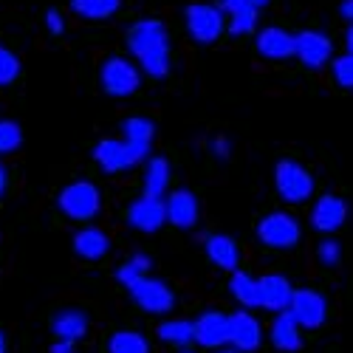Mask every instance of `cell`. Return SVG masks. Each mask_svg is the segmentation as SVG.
<instances>
[{
    "instance_id": "obj_26",
    "label": "cell",
    "mask_w": 353,
    "mask_h": 353,
    "mask_svg": "<svg viewBox=\"0 0 353 353\" xmlns=\"http://www.w3.org/2000/svg\"><path fill=\"white\" fill-rule=\"evenodd\" d=\"M159 336L164 342H172V345H187V342L195 339V322H190V319L161 322V325H159Z\"/></svg>"
},
{
    "instance_id": "obj_35",
    "label": "cell",
    "mask_w": 353,
    "mask_h": 353,
    "mask_svg": "<svg viewBox=\"0 0 353 353\" xmlns=\"http://www.w3.org/2000/svg\"><path fill=\"white\" fill-rule=\"evenodd\" d=\"M74 345L77 342H68V339H57L51 345V353H74Z\"/></svg>"
},
{
    "instance_id": "obj_20",
    "label": "cell",
    "mask_w": 353,
    "mask_h": 353,
    "mask_svg": "<svg viewBox=\"0 0 353 353\" xmlns=\"http://www.w3.org/2000/svg\"><path fill=\"white\" fill-rule=\"evenodd\" d=\"M51 331L57 339H68V342H79L88 334V316L82 311H63L57 314L51 322Z\"/></svg>"
},
{
    "instance_id": "obj_7",
    "label": "cell",
    "mask_w": 353,
    "mask_h": 353,
    "mask_svg": "<svg viewBox=\"0 0 353 353\" xmlns=\"http://www.w3.org/2000/svg\"><path fill=\"white\" fill-rule=\"evenodd\" d=\"M99 79H102L105 94H110V97H130L141 85L139 68L133 63H128L125 57H110V60L102 65Z\"/></svg>"
},
{
    "instance_id": "obj_3",
    "label": "cell",
    "mask_w": 353,
    "mask_h": 353,
    "mask_svg": "<svg viewBox=\"0 0 353 353\" xmlns=\"http://www.w3.org/2000/svg\"><path fill=\"white\" fill-rule=\"evenodd\" d=\"M184 20H187L190 37L195 43H203V46L215 43L223 34V28H226V12L221 6H212V3H192V6H187Z\"/></svg>"
},
{
    "instance_id": "obj_13",
    "label": "cell",
    "mask_w": 353,
    "mask_h": 353,
    "mask_svg": "<svg viewBox=\"0 0 353 353\" xmlns=\"http://www.w3.org/2000/svg\"><path fill=\"white\" fill-rule=\"evenodd\" d=\"M260 336H263L260 334V325H257V319L252 314L238 311V314L229 316V342L238 347V350H243V353L254 350L260 345Z\"/></svg>"
},
{
    "instance_id": "obj_12",
    "label": "cell",
    "mask_w": 353,
    "mask_h": 353,
    "mask_svg": "<svg viewBox=\"0 0 353 353\" xmlns=\"http://www.w3.org/2000/svg\"><path fill=\"white\" fill-rule=\"evenodd\" d=\"M257 51L269 60H288L297 51V43H294V34H288L280 26H269L257 34Z\"/></svg>"
},
{
    "instance_id": "obj_4",
    "label": "cell",
    "mask_w": 353,
    "mask_h": 353,
    "mask_svg": "<svg viewBox=\"0 0 353 353\" xmlns=\"http://www.w3.org/2000/svg\"><path fill=\"white\" fill-rule=\"evenodd\" d=\"M57 203H60V210L68 218H74V221H91L99 212V207H102V198H99V190L91 181H74V184H68L60 192Z\"/></svg>"
},
{
    "instance_id": "obj_28",
    "label": "cell",
    "mask_w": 353,
    "mask_h": 353,
    "mask_svg": "<svg viewBox=\"0 0 353 353\" xmlns=\"http://www.w3.org/2000/svg\"><path fill=\"white\" fill-rule=\"evenodd\" d=\"M122 130H125V139H130V141H139V144H150L153 141V122L150 119H141V116H133V119H125V125H122Z\"/></svg>"
},
{
    "instance_id": "obj_37",
    "label": "cell",
    "mask_w": 353,
    "mask_h": 353,
    "mask_svg": "<svg viewBox=\"0 0 353 353\" xmlns=\"http://www.w3.org/2000/svg\"><path fill=\"white\" fill-rule=\"evenodd\" d=\"M246 3V0H221V9L229 14V12H234V9H241Z\"/></svg>"
},
{
    "instance_id": "obj_18",
    "label": "cell",
    "mask_w": 353,
    "mask_h": 353,
    "mask_svg": "<svg viewBox=\"0 0 353 353\" xmlns=\"http://www.w3.org/2000/svg\"><path fill=\"white\" fill-rule=\"evenodd\" d=\"M272 342L277 350H300L303 347V336H300V322L294 319V314L285 308L280 311V316L274 319V325H272Z\"/></svg>"
},
{
    "instance_id": "obj_5",
    "label": "cell",
    "mask_w": 353,
    "mask_h": 353,
    "mask_svg": "<svg viewBox=\"0 0 353 353\" xmlns=\"http://www.w3.org/2000/svg\"><path fill=\"white\" fill-rule=\"evenodd\" d=\"M125 288L130 291V297H133L147 314H164V311H170V308L175 305L172 288H167V283L153 280V277H147V274L133 277Z\"/></svg>"
},
{
    "instance_id": "obj_19",
    "label": "cell",
    "mask_w": 353,
    "mask_h": 353,
    "mask_svg": "<svg viewBox=\"0 0 353 353\" xmlns=\"http://www.w3.org/2000/svg\"><path fill=\"white\" fill-rule=\"evenodd\" d=\"M110 249V241H108V234L102 229H94V226H88V229H79L74 234V252L85 260H99L105 257Z\"/></svg>"
},
{
    "instance_id": "obj_29",
    "label": "cell",
    "mask_w": 353,
    "mask_h": 353,
    "mask_svg": "<svg viewBox=\"0 0 353 353\" xmlns=\"http://www.w3.org/2000/svg\"><path fill=\"white\" fill-rule=\"evenodd\" d=\"M23 144V130L17 122L12 119H0V156L3 153H14Z\"/></svg>"
},
{
    "instance_id": "obj_1",
    "label": "cell",
    "mask_w": 353,
    "mask_h": 353,
    "mask_svg": "<svg viewBox=\"0 0 353 353\" xmlns=\"http://www.w3.org/2000/svg\"><path fill=\"white\" fill-rule=\"evenodd\" d=\"M128 48L144 74L156 79L170 74V37L161 20H139L128 34Z\"/></svg>"
},
{
    "instance_id": "obj_32",
    "label": "cell",
    "mask_w": 353,
    "mask_h": 353,
    "mask_svg": "<svg viewBox=\"0 0 353 353\" xmlns=\"http://www.w3.org/2000/svg\"><path fill=\"white\" fill-rule=\"evenodd\" d=\"M334 77L342 88H353V54H342L334 60Z\"/></svg>"
},
{
    "instance_id": "obj_38",
    "label": "cell",
    "mask_w": 353,
    "mask_h": 353,
    "mask_svg": "<svg viewBox=\"0 0 353 353\" xmlns=\"http://www.w3.org/2000/svg\"><path fill=\"white\" fill-rule=\"evenodd\" d=\"M212 150H215L218 156H226V150H229V144H226V141L221 139V141H215V144H212Z\"/></svg>"
},
{
    "instance_id": "obj_30",
    "label": "cell",
    "mask_w": 353,
    "mask_h": 353,
    "mask_svg": "<svg viewBox=\"0 0 353 353\" xmlns=\"http://www.w3.org/2000/svg\"><path fill=\"white\" fill-rule=\"evenodd\" d=\"M147 269H150V257L147 254H136V257H130L125 266L116 272V280H119L122 285H128L133 277H139V274H147Z\"/></svg>"
},
{
    "instance_id": "obj_23",
    "label": "cell",
    "mask_w": 353,
    "mask_h": 353,
    "mask_svg": "<svg viewBox=\"0 0 353 353\" xmlns=\"http://www.w3.org/2000/svg\"><path fill=\"white\" fill-rule=\"evenodd\" d=\"M229 288H232V297L238 300L241 305H249V308H257V305H260V283H257L254 277H249L246 272L234 269Z\"/></svg>"
},
{
    "instance_id": "obj_24",
    "label": "cell",
    "mask_w": 353,
    "mask_h": 353,
    "mask_svg": "<svg viewBox=\"0 0 353 353\" xmlns=\"http://www.w3.org/2000/svg\"><path fill=\"white\" fill-rule=\"evenodd\" d=\"M122 0H71L74 14L85 17V20H108L119 12Z\"/></svg>"
},
{
    "instance_id": "obj_21",
    "label": "cell",
    "mask_w": 353,
    "mask_h": 353,
    "mask_svg": "<svg viewBox=\"0 0 353 353\" xmlns=\"http://www.w3.org/2000/svg\"><path fill=\"white\" fill-rule=\"evenodd\" d=\"M207 254L218 269H226V272L238 269V246H234V241L226 238V234H212V238H207Z\"/></svg>"
},
{
    "instance_id": "obj_6",
    "label": "cell",
    "mask_w": 353,
    "mask_h": 353,
    "mask_svg": "<svg viewBox=\"0 0 353 353\" xmlns=\"http://www.w3.org/2000/svg\"><path fill=\"white\" fill-rule=\"evenodd\" d=\"M274 184H277L280 198H285V201H291V203H300V201H305V198L314 192V179H311V172H308L303 164L291 161V159L277 161Z\"/></svg>"
},
{
    "instance_id": "obj_16",
    "label": "cell",
    "mask_w": 353,
    "mask_h": 353,
    "mask_svg": "<svg viewBox=\"0 0 353 353\" xmlns=\"http://www.w3.org/2000/svg\"><path fill=\"white\" fill-rule=\"evenodd\" d=\"M167 221L179 229H190L198 221V201L190 190H175L167 201Z\"/></svg>"
},
{
    "instance_id": "obj_42",
    "label": "cell",
    "mask_w": 353,
    "mask_h": 353,
    "mask_svg": "<svg viewBox=\"0 0 353 353\" xmlns=\"http://www.w3.org/2000/svg\"><path fill=\"white\" fill-rule=\"evenodd\" d=\"M0 353H6V336H3V331H0Z\"/></svg>"
},
{
    "instance_id": "obj_34",
    "label": "cell",
    "mask_w": 353,
    "mask_h": 353,
    "mask_svg": "<svg viewBox=\"0 0 353 353\" xmlns=\"http://www.w3.org/2000/svg\"><path fill=\"white\" fill-rule=\"evenodd\" d=\"M46 28L51 34H63L65 32V20H63V14L57 12V9H48L46 12Z\"/></svg>"
},
{
    "instance_id": "obj_15",
    "label": "cell",
    "mask_w": 353,
    "mask_h": 353,
    "mask_svg": "<svg viewBox=\"0 0 353 353\" xmlns=\"http://www.w3.org/2000/svg\"><path fill=\"white\" fill-rule=\"evenodd\" d=\"M260 305L269 308V311H285L291 305V297H294V288L285 277L280 274H266L260 277Z\"/></svg>"
},
{
    "instance_id": "obj_2",
    "label": "cell",
    "mask_w": 353,
    "mask_h": 353,
    "mask_svg": "<svg viewBox=\"0 0 353 353\" xmlns=\"http://www.w3.org/2000/svg\"><path fill=\"white\" fill-rule=\"evenodd\" d=\"M147 153H150V144H139L130 139H122V141L105 139L94 147V161L105 172H119V170H130L139 161H144Z\"/></svg>"
},
{
    "instance_id": "obj_17",
    "label": "cell",
    "mask_w": 353,
    "mask_h": 353,
    "mask_svg": "<svg viewBox=\"0 0 353 353\" xmlns=\"http://www.w3.org/2000/svg\"><path fill=\"white\" fill-rule=\"evenodd\" d=\"M345 215H347V207H345V201L336 198V195H322L316 201V207L311 212V223L314 229L319 232H334L345 223Z\"/></svg>"
},
{
    "instance_id": "obj_9",
    "label": "cell",
    "mask_w": 353,
    "mask_h": 353,
    "mask_svg": "<svg viewBox=\"0 0 353 353\" xmlns=\"http://www.w3.org/2000/svg\"><path fill=\"white\" fill-rule=\"evenodd\" d=\"M288 311L294 314V319L300 322V328L311 331V328H319L322 322H325L328 305H325V300H322V294H316L311 288H300V291H294Z\"/></svg>"
},
{
    "instance_id": "obj_10",
    "label": "cell",
    "mask_w": 353,
    "mask_h": 353,
    "mask_svg": "<svg viewBox=\"0 0 353 353\" xmlns=\"http://www.w3.org/2000/svg\"><path fill=\"white\" fill-rule=\"evenodd\" d=\"M294 43H297V51H294V57H300V63L305 68H322L328 60H331V54H334V43L328 34H322V32H300V34H294Z\"/></svg>"
},
{
    "instance_id": "obj_33",
    "label": "cell",
    "mask_w": 353,
    "mask_h": 353,
    "mask_svg": "<svg viewBox=\"0 0 353 353\" xmlns=\"http://www.w3.org/2000/svg\"><path fill=\"white\" fill-rule=\"evenodd\" d=\"M339 257H342V252H339V243L336 241H322L319 243V260H322V266H336Z\"/></svg>"
},
{
    "instance_id": "obj_27",
    "label": "cell",
    "mask_w": 353,
    "mask_h": 353,
    "mask_svg": "<svg viewBox=\"0 0 353 353\" xmlns=\"http://www.w3.org/2000/svg\"><path fill=\"white\" fill-rule=\"evenodd\" d=\"M229 17V32L232 34H252L257 26V9L252 3H243L241 9H234L226 14Z\"/></svg>"
},
{
    "instance_id": "obj_36",
    "label": "cell",
    "mask_w": 353,
    "mask_h": 353,
    "mask_svg": "<svg viewBox=\"0 0 353 353\" xmlns=\"http://www.w3.org/2000/svg\"><path fill=\"white\" fill-rule=\"evenodd\" d=\"M339 14L347 20V23H353V0H342V6H339Z\"/></svg>"
},
{
    "instance_id": "obj_31",
    "label": "cell",
    "mask_w": 353,
    "mask_h": 353,
    "mask_svg": "<svg viewBox=\"0 0 353 353\" xmlns=\"http://www.w3.org/2000/svg\"><path fill=\"white\" fill-rule=\"evenodd\" d=\"M20 77V60L9 51L0 46V85H9Z\"/></svg>"
},
{
    "instance_id": "obj_43",
    "label": "cell",
    "mask_w": 353,
    "mask_h": 353,
    "mask_svg": "<svg viewBox=\"0 0 353 353\" xmlns=\"http://www.w3.org/2000/svg\"><path fill=\"white\" fill-rule=\"evenodd\" d=\"M223 353H243V350H238V347H234V350H223Z\"/></svg>"
},
{
    "instance_id": "obj_22",
    "label": "cell",
    "mask_w": 353,
    "mask_h": 353,
    "mask_svg": "<svg viewBox=\"0 0 353 353\" xmlns=\"http://www.w3.org/2000/svg\"><path fill=\"white\" fill-rule=\"evenodd\" d=\"M170 184V164L167 159H150L144 170V198H161Z\"/></svg>"
},
{
    "instance_id": "obj_39",
    "label": "cell",
    "mask_w": 353,
    "mask_h": 353,
    "mask_svg": "<svg viewBox=\"0 0 353 353\" xmlns=\"http://www.w3.org/2000/svg\"><path fill=\"white\" fill-rule=\"evenodd\" d=\"M345 46H347V51L353 54V23H350V28H347V34H345Z\"/></svg>"
},
{
    "instance_id": "obj_14",
    "label": "cell",
    "mask_w": 353,
    "mask_h": 353,
    "mask_svg": "<svg viewBox=\"0 0 353 353\" xmlns=\"http://www.w3.org/2000/svg\"><path fill=\"white\" fill-rule=\"evenodd\" d=\"M195 342H201L203 347H221L223 342H229V316L218 311L201 314V319L195 322Z\"/></svg>"
},
{
    "instance_id": "obj_8",
    "label": "cell",
    "mask_w": 353,
    "mask_h": 353,
    "mask_svg": "<svg viewBox=\"0 0 353 353\" xmlns=\"http://www.w3.org/2000/svg\"><path fill=\"white\" fill-rule=\"evenodd\" d=\"M257 234H260V241L272 249H291L300 241V223L285 212H272L260 221Z\"/></svg>"
},
{
    "instance_id": "obj_11",
    "label": "cell",
    "mask_w": 353,
    "mask_h": 353,
    "mask_svg": "<svg viewBox=\"0 0 353 353\" xmlns=\"http://www.w3.org/2000/svg\"><path fill=\"white\" fill-rule=\"evenodd\" d=\"M128 223L139 232H159L167 223V203L161 198H144L136 201L128 210Z\"/></svg>"
},
{
    "instance_id": "obj_25",
    "label": "cell",
    "mask_w": 353,
    "mask_h": 353,
    "mask_svg": "<svg viewBox=\"0 0 353 353\" xmlns=\"http://www.w3.org/2000/svg\"><path fill=\"white\" fill-rule=\"evenodd\" d=\"M108 353H150V345L136 331H116L108 342Z\"/></svg>"
},
{
    "instance_id": "obj_40",
    "label": "cell",
    "mask_w": 353,
    "mask_h": 353,
    "mask_svg": "<svg viewBox=\"0 0 353 353\" xmlns=\"http://www.w3.org/2000/svg\"><path fill=\"white\" fill-rule=\"evenodd\" d=\"M6 192V170H3V164H0V195Z\"/></svg>"
},
{
    "instance_id": "obj_41",
    "label": "cell",
    "mask_w": 353,
    "mask_h": 353,
    "mask_svg": "<svg viewBox=\"0 0 353 353\" xmlns=\"http://www.w3.org/2000/svg\"><path fill=\"white\" fill-rule=\"evenodd\" d=\"M246 3H252L254 9H263V6H266V3H269V0H246Z\"/></svg>"
}]
</instances>
